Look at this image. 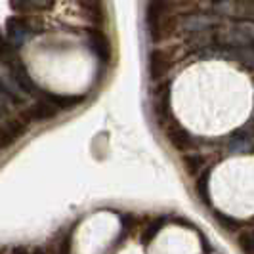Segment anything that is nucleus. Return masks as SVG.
Returning <instances> with one entry per match:
<instances>
[{"mask_svg": "<svg viewBox=\"0 0 254 254\" xmlns=\"http://www.w3.org/2000/svg\"><path fill=\"white\" fill-rule=\"evenodd\" d=\"M212 40L216 42V48L224 50L254 48V19L235 21L228 27H216Z\"/></svg>", "mask_w": 254, "mask_h": 254, "instance_id": "nucleus-1", "label": "nucleus"}, {"mask_svg": "<svg viewBox=\"0 0 254 254\" xmlns=\"http://www.w3.org/2000/svg\"><path fill=\"white\" fill-rule=\"evenodd\" d=\"M218 27V15L216 13H188L182 19V29L193 37H206L214 35Z\"/></svg>", "mask_w": 254, "mask_h": 254, "instance_id": "nucleus-2", "label": "nucleus"}, {"mask_svg": "<svg viewBox=\"0 0 254 254\" xmlns=\"http://www.w3.org/2000/svg\"><path fill=\"white\" fill-rule=\"evenodd\" d=\"M29 127H31V123L27 121V117L23 113H19L15 119H10L4 125H0V151L8 149L23 134H27Z\"/></svg>", "mask_w": 254, "mask_h": 254, "instance_id": "nucleus-3", "label": "nucleus"}, {"mask_svg": "<svg viewBox=\"0 0 254 254\" xmlns=\"http://www.w3.org/2000/svg\"><path fill=\"white\" fill-rule=\"evenodd\" d=\"M86 46L96 56L100 64H111L113 60V46L107 35L100 29H88L86 31Z\"/></svg>", "mask_w": 254, "mask_h": 254, "instance_id": "nucleus-4", "label": "nucleus"}, {"mask_svg": "<svg viewBox=\"0 0 254 254\" xmlns=\"http://www.w3.org/2000/svg\"><path fill=\"white\" fill-rule=\"evenodd\" d=\"M228 155H251L254 153V130L249 125L235 130L226 141Z\"/></svg>", "mask_w": 254, "mask_h": 254, "instance_id": "nucleus-5", "label": "nucleus"}, {"mask_svg": "<svg viewBox=\"0 0 254 254\" xmlns=\"http://www.w3.org/2000/svg\"><path fill=\"white\" fill-rule=\"evenodd\" d=\"M166 138L170 141V145L176 149V151L184 153V155H190V153H197L195 147H197V138L191 136L190 130H186L180 125H174L166 130Z\"/></svg>", "mask_w": 254, "mask_h": 254, "instance_id": "nucleus-6", "label": "nucleus"}, {"mask_svg": "<svg viewBox=\"0 0 254 254\" xmlns=\"http://www.w3.org/2000/svg\"><path fill=\"white\" fill-rule=\"evenodd\" d=\"M33 35H35V31L25 17H12L8 21V42L15 50L21 48V44H25Z\"/></svg>", "mask_w": 254, "mask_h": 254, "instance_id": "nucleus-7", "label": "nucleus"}, {"mask_svg": "<svg viewBox=\"0 0 254 254\" xmlns=\"http://www.w3.org/2000/svg\"><path fill=\"white\" fill-rule=\"evenodd\" d=\"M149 75L151 78H163L166 75V71L170 69L172 62H168V56L163 50H155L149 56Z\"/></svg>", "mask_w": 254, "mask_h": 254, "instance_id": "nucleus-8", "label": "nucleus"}, {"mask_svg": "<svg viewBox=\"0 0 254 254\" xmlns=\"http://www.w3.org/2000/svg\"><path fill=\"white\" fill-rule=\"evenodd\" d=\"M222 56H226L231 64L241 65L249 71H254V48H239V50H224Z\"/></svg>", "mask_w": 254, "mask_h": 254, "instance_id": "nucleus-9", "label": "nucleus"}, {"mask_svg": "<svg viewBox=\"0 0 254 254\" xmlns=\"http://www.w3.org/2000/svg\"><path fill=\"white\" fill-rule=\"evenodd\" d=\"M214 220H216V224L220 228H224L226 231H229V233H239L243 229V222L239 218L224 214V212H220V210H214Z\"/></svg>", "mask_w": 254, "mask_h": 254, "instance_id": "nucleus-10", "label": "nucleus"}, {"mask_svg": "<svg viewBox=\"0 0 254 254\" xmlns=\"http://www.w3.org/2000/svg\"><path fill=\"white\" fill-rule=\"evenodd\" d=\"M235 243L243 254H254V228H245L235 235Z\"/></svg>", "mask_w": 254, "mask_h": 254, "instance_id": "nucleus-11", "label": "nucleus"}, {"mask_svg": "<svg viewBox=\"0 0 254 254\" xmlns=\"http://www.w3.org/2000/svg\"><path fill=\"white\" fill-rule=\"evenodd\" d=\"M208 176L210 172H203V176H199L195 184V193L204 204H210V193H208Z\"/></svg>", "mask_w": 254, "mask_h": 254, "instance_id": "nucleus-12", "label": "nucleus"}, {"mask_svg": "<svg viewBox=\"0 0 254 254\" xmlns=\"http://www.w3.org/2000/svg\"><path fill=\"white\" fill-rule=\"evenodd\" d=\"M163 226H165V220H163V218H155L151 226L143 231V235H141V243H143V245H149V243L159 235V231L163 229Z\"/></svg>", "mask_w": 254, "mask_h": 254, "instance_id": "nucleus-13", "label": "nucleus"}, {"mask_svg": "<svg viewBox=\"0 0 254 254\" xmlns=\"http://www.w3.org/2000/svg\"><path fill=\"white\" fill-rule=\"evenodd\" d=\"M203 165V157L199 153H190V155H184V166L190 174H195L197 172V166Z\"/></svg>", "mask_w": 254, "mask_h": 254, "instance_id": "nucleus-14", "label": "nucleus"}, {"mask_svg": "<svg viewBox=\"0 0 254 254\" xmlns=\"http://www.w3.org/2000/svg\"><path fill=\"white\" fill-rule=\"evenodd\" d=\"M56 254H71V233L64 235L60 243H58V249H56Z\"/></svg>", "mask_w": 254, "mask_h": 254, "instance_id": "nucleus-15", "label": "nucleus"}, {"mask_svg": "<svg viewBox=\"0 0 254 254\" xmlns=\"http://www.w3.org/2000/svg\"><path fill=\"white\" fill-rule=\"evenodd\" d=\"M10 254H31V249L25 247V245H15L10 249Z\"/></svg>", "mask_w": 254, "mask_h": 254, "instance_id": "nucleus-16", "label": "nucleus"}, {"mask_svg": "<svg viewBox=\"0 0 254 254\" xmlns=\"http://www.w3.org/2000/svg\"><path fill=\"white\" fill-rule=\"evenodd\" d=\"M31 254H48V253H46V249H44V247H35V249L31 251Z\"/></svg>", "mask_w": 254, "mask_h": 254, "instance_id": "nucleus-17", "label": "nucleus"}, {"mask_svg": "<svg viewBox=\"0 0 254 254\" xmlns=\"http://www.w3.org/2000/svg\"><path fill=\"white\" fill-rule=\"evenodd\" d=\"M249 127L254 130V107H253V115H251V121H249Z\"/></svg>", "mask_w": 254, "mask_h": 254, "instance_id": "nucleus-18", "label": "nucleus"}, {"mask_svg": "<svg viewBox=\"0 0 254 254\" xmlns=\"http://www.w3.org/2000/svg\"><path fill=\"white\" fill-rule=\"evenodd\" d=\"M253 88H254V80H253Z\"/></svg>", "mask_w": 254, "mask_h": 254, "instance_id": "nucleus-19", "label": "nucleus"}]
</instances>
